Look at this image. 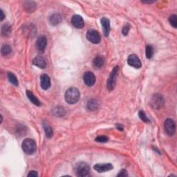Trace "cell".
Masks as SVG:
<instances>
[{
	"label": "cell",
	"instance_id": "d6a6232c",
	"mask_svg": "<svg viewBox=\"0 0 177 177\" xmlns=\"http://www.w3.org/2000/svg\"><path fill=\"white\" fill-rule=\"evenodd\" d=\"M0 13H1V17H0V21H3L5 18V15L2 10H0Z\"/></svg>",
	"mask_w": 177,
	"mask_h": 177
},
{
	"label": "cell",
	"instance_id": "ba28073f",
	"mask_svg": "<svg viewBox=\"0 0 177 177\" xmlns=\"http://www.w3.org/2000/svg\"><path fill=\"white\" fill-rule=\"evenodd\" d=\"M127 63L129 66L136 69H140L142 66V64L139 58L135 54H132L127 58Z\"/></svg>",
	"mask_w": 177,
	"mask_h": 177
},
{
	"label": "cell",
	"instance_id": "5b68a950",
	"mask_svg": "<svg viewBox=\"0 0 177 177\" xmlns=\"http://www.w3.org/2000/svg\"><path fill=\"white\" fill-rule=\"evenodd\" d=\"M165 100L163 97L159 93H156L152 96L151 106L154 109H159L164 105Z\"/></svg>",
	"mask_w": 177,
	"mask_h": 177
},
{
	"label": "cell",
	"instance_id": "7c38bea8",
	"mask_svg": "<svg viewBox=\"0 0 177 177\" xmlns=\"http://www.w3.org/2000/svg\"><path fill=\"white\" fill-rule=\"evenodd\" d=\"M47 44V39L46 36H40V37L37 39V41H36V46L39 51L40 53H43L44 50L46 49Z\"/></svg>",
	"mask_w": 177,
	"mask_h": 177
},
{
	"label": "cell",
	"instance_id": "4fadbf2b",
	"mask_svg": "<svg viewBox=\"0 0 177 177\" xmlns=\"http://www.w3.org/2000/svg\"><path fill=\"white\" fill-rule=\"evenodd\" d=\"M41 87L44 90H47L51 87V79L47 74H42L40 76Z\"/></svg>",
	"mask_w": 177,
	"mask_h": 177
},
{
	"label": "cell",
	"instance_id": "9a60e30c",
	"mask_svg": "<svg viewBox=\"0 0 177 177\" xmlns=\"http://www.w3.org/2000/svg\"><path fill=\"white\" fill-rule=\"evenodd\" d=\"M33 64L35 66L42 69H45L46 66V60L42 56H41V55H38V56L35 57L33 60Z\"/></svg>",
	"mask_w": 177,
	"mask_h": 177
},
{
	"label": "cell",
	"instance_id": "d4e9b609",
	"mask_svg": "<svg viewBox=\"0 0 177 177\" xmlns=\"http://www.w3.org/2000/svg\"><path fill=\"white\" fill-rule=\"evenodd\" d=\"M11 27L8 24L3 25L2 27V34L3 36H8L10 33Z\"/></svg>",
	"mask_w": 177,
	"mask_h": 177
},
{
	"label": "cell",
	"instance_id": "7a4b0ae2",
	"mask_svg": "<svg viewBox=\"0 0 177 177\" xmlns=\"http://www.w3.org/2000/svg\"><path fill=\"white\" fill-rule=\"evenodd\" d=\"M22 148L26 154H33L37 149V145L35 140L31 138H26L22 143Z\"/></svg>",
	"mask_w": 177,
	"mask_h": 177
},
{
	"label": "cell",
	"instance_id": "277c9868",
	"mask_svg": "<svg viewBox=\"0 0 177 177\" xmlns=\"http://www.w3.org/2000/svg\"><path fill=\"white\" fill-rule=\"evenodd\" d=\"M118 70H119L118 66H116L113 69L112 72H111L109 77V78H108L107 82V87L108 90L112 91L113 88H115L116 79H117V76L118 74Z\"/></svg>",
	"mask_w": 177,
	"mask_h": 177
},
{
	"label": "cell",
	"instance_id": "4316f807",
	"mask_svg": "<svg viewBox=\"0 0 177 177\" xmlns=\"http://www.w3.org/2000/svg\"><path fill=\"white\" fill-rule=\"evenodd\" d=\"M138 116H139L141 120L143 121L144 123H149V122H150L149 119L148 118V116H147L146 113L142 110L139 111V112H138Z\"/></svg>",
	"mask_w": 177,
	"mask_h": 177
},
{
	"label": "cell",
	"instance_id": "cb8c5ba5",
	"mask_svg": "<svg viewBox=\"0 0 177 177\" xmlns=\"http://www.w3.org/2000/svg\"><path fill=\"white\" fill-rule=\"evenodd\" d=\"M11 51H12V49H11V47L9 45H8V44H4V45L2 46L1 53L3 56H6V55H9Z\"/></svg>",
	"mask_w": 177,
	"mask_h": 177
},
{
	"label": "cell",
	"instance_id": "30bf717a",
	"mask_svg": "<svg viewBox=\"0 0 177 177\" xmlns=\"http://www.w3.org/2000/svg\"><path fill=\"white\" fill-rule=\"evenodd\" d=\"M71 22L73 26L76 28V29H82L84 27V20L83 18L80 15H75L71 18Z\"/></svg>",
	"mask_w": 177,
	"mask_h": 177
},
{
	"label": "cell",
	"instance_id": "3957f363",
	"mask_svg": "<svg viewBox=\"0 0 177 177\" xmlns=\"http://www.w3.org/2000/svg\"><path fill=\"white\" fill-rule=\"evenodd\" d=\"M76 173L78 176L86 177L90 175V167L87 163L80 162L76 166Z\"/></svg>",
	"mask_w": 177,
	"mask_h": 177
},
{
	"label": "cell",
	"instance_id": "8992f818",
	"mask_svg": "<svg viewBox=\"0 0 177 177\" xmlns=\"http://www.w3.org/2000/svg\"><path fill=\"white\" fill-rule=\"evenodd\" d=\"M164 127L167 134L170 136H173L176 132L175 122L171 118L166 119L164 123Z\"/></svg>",
	"mask_w": 177,
	"mask_h": 177
},
{
	"label": "cell",
	"instance_id": "52a82bcc",
	"mask_svg": "<svg viewBox=\"0 0 177 177\" xmlns=\"http://www.w3.org/2000/svg\"><path fill=\"white\" fill-rule=\"evenodd\" d=\"M87 39L91 43L98 44L101 40V37L96 30L91 29L88 30L87 33Z\"/></svg>",
	"mask_w": 177,
	"mask_h": 177
},
{
	"label": "cell",
	"instance_id": "6da1fadb",
	"mask_svg": "<svg viewBox=\"0 0 177 177\" xmlns=\"http://www.w3.org/2000/svg\"><path fill=\"white\" fill-rule=\"evenodd\" d=\"M65 98L67 103L71 104H76L80 100V93L77 88L71 87L66 90Z\"/></svg>",
	"mask_w": 177,
	"mask_h": 177
},
{
	"label": "cell",
	"instance_id": "e0dca14e",
	"mask_svg": "<svg viewBox=\"0 0 177 177\" xmlns=\"http://www.w3.org/2000/svg\"><path fill=\"white\" fill-rule=\"evenodd\" d=\"M24 8L27 13H33L36 9V4L31 1L26 2L24 4Z\"/></svg>",
	"mask_w": 177,
	"mask_h": 177
},
{
	"label": "cell",
	"instance_id": "f546056e",
	"mask_svg": "<svg viewBox=\"0 0 177 177\" xmlns=\"http://www.w3.org/2000/svg\"><path fill=\"white\" fill-rule=\"evenodd\" d=\"M129 30H130V25L129 24H127L125 26H124V27L123 28L122 33H123V35H124V36H126L128 35Z\"/></svg>",
	"mask_w": 177,
	"mask_h": 177
},
{
	"label": "cell",
	"instance_id": "9c48e42d",
	"mask_svg": "<svg viewBox=\"0 0 177 177\" xmlns=\"http://www.w3.org/2000/svg\"><path fill=\"white\" fill-rule=\"evenodd\" d=\"M83 80H84L85 84L88 87H91L96 82V76L92 72L87 71L85 72L84 76H83Z\"/></svg>",
	"mask_w": 177,
	"mask_h": 177
},
{
	"label": "cell",
	"instance_id": "484cf974",
	"mask_svg": "<svg viewBox=\"0 0 177 177\" xmlns=\"http://www.w3.org/2000/svg\"><path fill=\"white\" fill-rule=\"evenodd\" d=\"M146 52V57L148 59H151L154 55V49L151 45H148L145 49Z\"/></svg>",
	"mask_w": 177,
	"mask_h": 177
},
{
	"label": "cell",
	"instance_id": "603a6c76",
	"mask_svg": "<svg viewBox=\"0 0 177 177\" xmlns=\"http://www.w3.org/2000/svg\"><path fill=\"white\" fill-rule=\"evenodd\" d=\"M7 77H8V79L9 80V82L11 83V84H13V85L16 86V87H18V80L17 78V77L15 76V75L11 73V72H8L7 73Z\"/></svg>",
	"mask_w": 177,
	"mask_h": 177
},
{
	"label": "cell",
	"instance_id": "83f0119b",
	"mask_svg": "<svg viewBox=\"0 0 177 177\" xmlns=\"http://www.w3.org/2000/svg\"><path fill=\"white\" fill-rule=\"evenodd\" d=\"M169 21H170V24L172 26L174 29L177 27V16L176 15H172L169 18Z\"/></svg>",
	"mask_w": 177,
	"mask_h": 177
},
{
	"label": "cell",
	"instance_id": "e575fe53",
	"mask_svg": "<svg viewBox=\"0 0 177 177\" xmlns=\"http://www.w3.org/2000/svg\"><path fill=\"white\" fill-rule=\"evenodd\" d=\"M144 4H152V3L155 2V1H142Z\"/></svg>",
	"mask_w": 177,
	"mask_h": 177
},
{
	"label": "cell",
	"instance_id": "f1b7e54d",
	"mask_svg": "<svg viewBox=\"0 0 177 177\" xmlns=\"http://www.w3.org/2000/svg\"><path fill=\"white\" fill-rule=\"evenodd\" d=\"M95 140L98 143H107L108 141V137L106 136H99L96 137Z\"/></svg>",
	"mask_w": 177,
	"mask_h": 177
},
{
	"label": "cell",
	"instance_id": "1f68e13d",
	"mask_svg": "<svg viewBox=\"0 0 177 177\" xmlns=\"http://www.w3.org/2000/svg\"><path fill=\"white\" fill-rule=\"evenodd\" d=\"M28 176H32V177H37L38 176V174L36 171H30L29 173L28 174Z\"/></svg>",
	"mask_w": 177,
	"mask_h": 177
},
{
	"label": "cell",
	"instance_id": "ffe728a7",
	"mask_svg": "<svg viewBox=\"0 0 177 177\" xmlns=\"http://www.w3.org/2000/svg\"><path fill=\"white\" fill-rule=\"evenodd\" d=\"M43 127H44V132H45V134L46 136V137L51 138L53 136V132L51 127L50 126L48 123L44 121L43 123Z\"/></svg>",
	"mask_w": 177,
	"mask_h": 177
},
{
	"label": "cell",
	"instance_id": "2e32d148",
	"mask_svg": "<svg viewBox=\"0 0 177 177\" xmlns=\"http://www.w3.org/2000/svg\"><path fill=\"white\" fill-rule=\"evenodd\" d=\"M49 22L52 25L55 26V25L59 24L62 22V16L59 13H55L51 15L49 18Z\"/></svg>",
	"mask_w": 177,
	"mask_h": 177
},
{
	"label": "cell",
	"instance_id": "ac0fdd59",
	"mask_svg": "<svg viewBox=\"0 0 177 177\" xmlns=\"http://www.w3.org/2000/svg\"><path fill=\"white\" fill-rule=\"evenodd\" d=\"M98 107H99L98 102L95 99H90L87 102V107L88 110L91 111V112H93V111L97 110Z\"/></svg>",
	"mask_w": 177,
	"mask_h": 177
},
{
	"label": "cell",
	"instance_id": "44dd1931",
	"mask_svg": "<svg viewBox=\"0 0 177 177\" xmlns=\"http://www.w3.org/2000/svg\"><path fill=\"white\" fill-rule=\"evenodd\" d=\"M53 114L56 117H63L65 115V110L62 107H57L53 111Z\"/></svg>",
	"mask_w": 177,
	"mask_h": 177
},
{
	"label": "cell",
	"instance_id": "4dcf8cb0",
	"mask_svg": "<svg viewBox=\"0 0 177 177\" xmlns=\"http://www.w3.org/2000/svg\"><path fill=\"white\" fill-rule=\"evenodd\" d=\"M117 176L118 177H126L128 176V174H127V171L125 170H122Z\"/></svg>",
	"mask_w": 177,
	"mask_h": 177
},
{
	"label": "cell",
	"instance_id": "d6986e66",
	"mask_svg": "<svg viewBox=\"0 0 177 177\" xmlns=\"http://www.w3.org/2000/svg\"><path fill=\"white\" fill-rule=\"evenodd\" d=\"M26 96L27 98L29 99V100L32 102L33 104H34L36 106H40L41 105V102L39 100L36 98V97L34 96L31 91H26Z\"/></svg>",
	"mask_w": 177,
	"mask_h": 177
},
{
	"label": "cell",
	"instance_id": "5bb4252c",
	"mask_svg": "<svg viewBox=\"0 0 177 177\" xmlns=\"http://www.w3.org/2000/svg\"><path fill=\"white\" fill-rule=\"evenodd\" d=\"M100 22L103 30V33L105 37H108L110 32V22L107 18H102L100 19Z\"/></svg>",
	"mask_w": 177,
	"mask_h": 177
},
{
	"label": "cell",
	"instance_id": "8fae6325",
	"mask_svg": "<svg viewBox=\"0 0 177 177\" xmlns=\"http://www.w3.org/2000/svg\"><path fill=\"white\" fill-rule=\"evenodd\" d=\"M93 169L98 172L102 173L112 170L113 169V165L110 163H98V164H96L93 166Z\"/></svg>",
	"mask_w": 177,
	"mask_h": 177
},
{
	"label": "cell",
	"instance_id": "7402d4cb",
	"mask_svg": "<svg viewBox=\"0 0 177 177\" xmlns=\"http://www.w3.org/2000/svg\"><path fill=\"white\" fill-rule=\"evenodd\" d=\"M104 60L103 58L100 56H98V57H95L93 61V66L96 68L102 67V66L104 65Z\"/></svg>",
	"mask_w": 177,
	"mask_h": 177
},
{
	"label": "cell",
	"instance_id": "836d02e7",
	"mask_svg": "<svg viewBox=\"0 0 177 177\" xmlns=\"http://www.w3.org/2000/svg\"><path fill=\"white\" fill-rule=\"evenodd\" d=\"M116 128L120 131H123V126L122 124H116Z\"/></svg>",
	"mask_w": 177,
	"mask_h": 177
}]
</instances>
